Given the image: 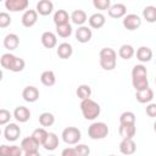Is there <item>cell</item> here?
Wrapping results in <instances>:
<instances>
[{
    "label": "cell",
    "instance_id": "cell-1",
    "mask_svg": "<svg viewBox=\"0 0 156 156\" xmlns=\"http://www.w3.org/2000/svg\"><path fill=\"white\" fill-rule=\"evenodd\" d=\"M100 66L105 71H112L117 63V54L111 48H102L100 50Z\"/></svg>",
    "mask_w": 156,
    "mask_h": 156
},
{
    "label": "cell",
    "instance_id": "cell-2",
    "mask_svg": "<svg viewBox=\"0 0 156 156\" xmlns=\"http://www.w3.org/2000/svg\"><path fill=\"white\" fill-rule=\"evenodd\" d=\"M80 111L85 119L93 121L100 115L101 107L96 101H94L91 99H87V100L80 101Z\"/></svg>",
    "mask_w": 156,
    "mask_h": 156
},
{
    "label": "cell",
    "instance_id": "cell-3",
    "mask_svg": "<svg viewBox=\"0 0 156 156\" xmlns=\"http://www.w3.org/2000/svg\"><path fill=\"white\" fill-rule=\"evenodd\" d=\"M108 134V127L105 122H94L88 128V135L93 140H100Z\"/></svg>",
    "mask_w": 156,
    "mask_h": 156
},
{
    "label": "cell",
    "instance_id": "cell-4",
    "mask_svg": "<svg viewBox=\"0 0 156 156\" xmlns=\"http://www.w3.org/2000/svg\"><path fill=\"white\" fill-rule=\"evenodd\" d=\"M62 140L68 145H77L82 138V133L76 127H67L62 130Z\"/></svg>",
    "mask_w": 156,
    "mask_h": 156
},
{
    "label": "cell",
    "instance_id": "cell-5",
    "mask_svg": "<svg viewBox=\"0 0 156 156\" xmlns=\"http://www.w3.org/2000/svg\"><path fill=\"white\" fill-rule=\"evenodd\" d=\"M122 24L128 30H135L141 26V18L135 13H129L123 17Z\"/></svg>",
    "mask_w": 156,
    "mask_h": 156
},
{
    "label": "cell",
    "instance_id": "cell-6",
    "mask_svg": "<svg viewBox=\"0 0 156 156\" xmlns=\"http://www.w3.org/2000/svg\"><path fill=\"white\" fill-rule=\"evenodd\" d=\"M21 135V128L16 123H9L4 129V136L9 141H16Z\"/></svg>",
    "mask_w": 156,
    "mask_h": 156
},
{
    "label": "cell",
    "instance_id": "cell-7",
    "mask_svg": "<svg viewBox=\"0 0 156 156\" xmlns=\"http://www.w3.org/2000/svg\"><path fill=\"white\" fill-rule=\"evenodd\" d=\"M28 5H29L28 0H6L5 1V7L12 12L23 11L28 7Z\"/></svg>",
    "mask_w": 156,
    "mask_h": 156
},
{
    "label": "cell",
    "instance_id": "cell-8",
    "mask_svg": "<svg viewBox=\"0 0 156 156\" xmlns=\"http://www.w3.org/2000/svg\"><path fill=\"white\" fill-rule=\"evenodd\" d=\"M38 21V12L37 10H27L24 11V13L22 15V18H21V22L24 27L27 28H30L33 27Z\"/></svg>",
    "mask_w": 156,
    "mask_h": 156
},
{
    "label": "cell",
    "instance_id": "cell-9",
    "mask_svg": "<svg viewBox=\"0 0 156 156\" xmlns=\"http://www.w3.org/2000/svg\"><path fill=\"white\" fill-rule=\"evenodd\" d=\"M91 37H93V32H91V29H90L89 27H87V26H80V27H78V29L76 30V39H77L79 43H82V44H85V43L90 41Z\"/></svg>",
    "mask_w": 156,
    "mask_h": 156
},
{
    "label": "cell",
    "instance_id": "cell-10",
    "mask_svg": "<svg viewBox=\"0 0 156 156\" xmlns=\"http://www.w3.org/2000/svg\"><path fill=\"white\" fill-rule=\"evenodd\" d=\"M119 151L121 154L129 156L133 155L136 151V144L133 139H122V141L119 143Z\"/></svg>",
    "mask_w": 156,
    "mask_h": 156
},
{
    "label": "cell",
    "instance_id": "cell-11",
    "mask_svg": "<svg viewBox=\"0 0 156 156\" xmlns=\"http://www.w3.org/2000/svg\"><path fill=\"white\" fill-rule=\"evenodd\" d=\"M126 13H127V7L122 2L113 4L108 9V16L112 17V18H122V17L126 16Z\"/></svg>",
    "mask_w": 156,
    "mask_h": 156
},
{
    "label": "cell",
    "instance_id": "cell-12",
    "mask_svg": "<svg viewBox=\"0 0 156 156\" xmlns=\"http://www.w3.org/2000/svg\"><path fill=\"white\" fill-rule=\"evenodd\" d=\"M22 98L27 102H35L39 99V90L33 85H27L22 91Z\"/></svg>",
    "mask_w": 156,
    "mask_h": 156
},
{
    "label": "cell",
    "instance_id": "cell-13",
    "mask_svg": "<svg viewBox=\"0 0 156 156\" xmlns=\"http://www.w3.org/2000/svg\"><path fill=\"white\" fill-rule=\"evenodd\" d=\"M41 44L46 48V49H52L57 45V38H56V34L50 32V30H46L41 34Z\"/></svg>",
    "mask_w": 156,
    "mask_h": 156
},
{
    "label": "cell",
    "instance_id": "cell-14",
    "mask_svg": "<svg viewBox=\"0 0 156 156\" xmlns=\"http://www.w3.org/2000/svg\"><path fill=\"white\" fill-rule=\"evenodd\" d=\"M13 117L20 123H26L30 117V111L26 106H17L15 108V111H13Z\"/></svg>",
    "mask_w": 156,
    "mask_h": 156
},
{
    "label": "cell",
    "instance_id": "cell-15",
    "mask_svg": "<svg viewBox=\"0 0 156 156\" xmlns=\"http://www.w3.org/2000/svg\"><path fill=\"white\" fill-rule=\"evenodd\" d=\"M118 133L122 139H133L136 133L135 124H119Z\"/></svg>",
    "mask_w": 156,
    "mask_h": 156
},
{
    "label": "cell",
    "instance_id": "cell-16",
    "mask_svg": "<svg viewBox=\"0 0 156 156\" xmlns=\"http://www.w3.org/2000/svg\"><path fill=\"white\" fill-rule=\"evenodd\" d=\"M21 149L24 152H30V151H38L39 149V144L35 141V139L30 135V136H26L22 139L21 141Z\"/></svg>",
    "mask_w": 156,
    "mask_h": 156
},
{
    "label": "cell",
    "instance_id": "cell-17",
    "mask_svg": "<svg viewBox=\"0 0 156 156\" xmlns=\"http://www.w3.org/2000/svg\"><path fill=\"white\" fill-rule=\"evenodd\" d=\"M22 149L17 145H1L0 146V156H22Z\"/></svg>",
    "mask_w": 156,
    "mask_h": 156
},
{
    "label": "cell",
    "instance_id": "cell-18",
    "mask_svg": "<svg viewBox=\"0 0 156 156\" xmlns=\"http://www.w3.org/2000/svg\"><path fill=\"white\" fill-rule=\"evenodd\" d=\"M88 22H89V26L91 28H95V29H99L101 27H104L105 22H106V18L105 16L101 13V12H95L93 13L89 18H88Z\"/></svg>",
    "mask_w": 156,
    "mask_h": 156
},
{
    "label": "cell",
    "instance_id": "cell-19",
    "mask_svg": "<svg viewBox=\"0 0 156 156\" xmlns=\"http://www.w3.org/2000/svg\"><path fill=\"white\" fill-rule=\"evenodd\" d=\"M54 10V4L50 0H40L37 4V12L41 16H48Z\"/></svg>",
    "mask_w": 156,
    "mask_h": 156
},
{
    "label": "cell",
    "instance_id": "cell-20",
    "mask_svg": "<svg viewBox=\"0 0 156 156\" xmlns=\"http://www.w3.org/2000/svg\"><path fill=\"white\" fill-rule=\"evenodd\" d=\"M135 99L140 104H149L154 99V90L151 88H147V89L136 91L135 93Z\"/></svg>",
    "mask_w": 156,
    "mask_h": 156
},
{
    "label": "cell",
    "instance_id": "cell-21",
    "mask_svg": "<svg viewBox=\"0 0 156 156\" xmlns=\"http://www.w3.org/2000/svg\"><path fill=\"white\" fill-rule=\"evenodd\" d=\"M20 45V38L17 34L15 33H9L5 38H4V46L7 50H15L17 49V46Z\"/></svg>",
    "mask_w": 156,
    "mask_h": 156
},
{
    "label": "cell",
    "instance_id": "cell-22",
    "mask_svg": "<svg viewBox=\"0 0 156 156\" xmlns=\"http://www.w3.org/2000/svg\"><path fill=\"white\" fill-rule=\"evenodd\" d=\"M57 56L60 58H69L73 54V48L69 43H61L58 46H57Z\"/></svg>",
    "mask_w": 156,
    "mask_h": 156
},
{
    "label": "cell",
    "instance_id": "cell-23",
    "mask_svg": "<svg viewBox=\"0 0 156 156\" xmlns=\"http://www.w3.org/2000/svg\"><path fill=\"white\" fill-rule=\"evenodd\" d=\"M71 20V16L68 15V12L66 10H57L54 13V23L56 26H62V24H67L68 21Z\"/></svg>",
    "mask_w": 156,
    "mask_h": 156
},
{
    "label": "cell",
    "instance_id": "cell-24",
    "mask_svg": "<svg viewBox=\"0 0 156 156\" xmlns=\"http://www.w3.org/2000/svg\"><path fill=\"white\" fill-rule=\"evenodd\" d=\"M136 58L140 62H149L152 58V50L149 46H140L136 50Z\"/></svg>",
    "mask_w": 156,
    "mask_h": 156
},
{
    "label": "cell",
    "instance_id": "cell-25",
    "mask_svg": "<svg viewBox=\"0 0 156 156\" xmlns=\"http://www.w3.org/2000/svg\"><path fill=\"white\" fill-rule=\"evenodd\" d=\"M71 20H72V22L74 24L80 27V26H83L88 21V17H87L85 11H83V10H74L71 13Z\"/></svg>",
    "mask_w": 156,
    "mask_h": 156
},
{
    "label": "cell",
    "instance_id": "cell-26",
    "mask_svg": "<svg viewBox=\"0 0 156 156\" xmlns=\"http://www.w3.org/2000/svg\"><path fill=\"white\" fill-rule=\"evenodd\" d=\"M45 150H49V151H54L57 146H58V136L55 134V133H49L45 143L41 145Z\"/></svg>",
    "mask_w": 156,
    "mask_h": 156
},
{
    "label": "cell",
    "instance_id": "cell-27",
    "mask_svg": "<svg viewBox=\"0 0 156 156\" xmlns=\"http://www.w3.org/2000/svg\"><path fill=\"white\" fill-rule=\"evenodd\" d=\"M16 57H17V56H15V55H12V54H10V52L2 54V56H1V58H0V63H1L2 68L9 69V71H12L13 63H15V61H16Z\"/></svg>",
    "mask_w": 156,
    "mask_h": 156
},
{
    "label": "cell",
    "instance_id": "cell-28",
    "mask_svg": "<svg viewBox=\"0 0 156 156\" xmlns=\"http://www.w3.org/2000/svg\"><path fill=\"white\" fill-rule=\"evenodd\" d=\"M135 51H134V48L130 45V44H123L119 50H118V55L123 60H130L133 56H134Z\"/></svg>",
    "mask_w": 156,
    "mask_h": 156
},
{
    "label": "cell",
    "instance_id": "cell-29",
    "mask_svg": "<svg viewBox=\"0 0 156 156\" xmlns=\"http://www.w3.org/2000/svg\"><path fill=\"white\" fill-rule=\"evenodd\" d=\"M40 82L45 87H52L56 83V77L52 71H44L40 76Z\"/></svg>",
    "mask_w": 156,
    "mask_h": 156
},
{
    "label": "cell",
    "instance_id": "cell-30",
    "mask_svg": "<svg viewBox=\"0 0 156 156\" xmlns=\"http://www.w3.org/2000/svg\"><path fill=\"white\" fill-rule=\"evenodd\" d=\"M76 94L77 96L83 101V100H87V99H90L91 96V88L88 85V84H80L77 90H76Z\"/></svg>",
    "mask_w": 156,
    "mask_h": 156
},
{
    "label": "cell",
    "instance_id": "cell-31",
    "mask_svg": "<svg viewBox=\"0 0 156 156\" xmlns=\"http://www.w3.org/2000/svg\"><path fill=\"white\" fill-rule=\"evenodd\" d=\"M143 17L149 23L156 22V6L149 5V6L144 7V10H143Z\"/></svg>",
    "mask_w": 156,
    "mask_h": 156
},
{
    "label": "cell",
    "instance_id": "cell-32",
    "mask_svg": "<svg viewBox=\"0 0 156 156\" xmlns=\"http://www.w3.org/2000/svg\"><path fill=\"white\" fill-rule=\"evenodd\" d=\"M48 135H49V133H48L44 128H37V129H34L33 133H32V136L35 139V141H37L39 145H43V144L45 143Z\"/></svg>",
    "mask_w": 156,
    "mask_h": 156
},
{
    "label": "cell",
    "instance_id": "cell-33",
    "mask_svg": "<svg viewBox=\"0 0 156 156\" xmlns=\"http://www.w3.org/2000/svg\"><path fill=\"white\" fill-rule=\"evenodd\" d=\"M39 123L43 127H50L55 123V116L51 112H43L39 116Z\"/></svg>",
    "mask_w": 156,
    "mask_h": 156
},
{
    "label": "cell",
    "instance_id": "cell-34",
    "mask_svg": "<svg viewBox=\"0 0 156 156\" xmlns=\"http://www.w3.org/2000/svg\"><path fill=\"white\" fill-rule=\"evenodd\" d=\"M134 78H147V71L144 65H135L132 69V79Z\"/></svg>",
    "mask_w": 156,
    "mask_h": 156
},
{
    "label": "cell",
    "instance_id": "cell-35",
    "mask_svg": "<svg viewBox=\"0 0 156 156\" xmlns=\"http://www.w3.org/2000/svg\"><path fill=\"white\" fill-rule=\"evenodd\" d=\"M132 84H133V88L135 89V91H140V90L149 88L147 78H134V79H132Z\"/></svg>",
    "mask_w": 156,
    "mask_h": 156
},
{
    "label": "cell",
    "instance_id": "cell-36",
    "mask_svg": "<svg viewBox=\"0 0 156 156\" xmlns=\"http://www.w3.org/2000/svg\"><path fill=\"white\" fill-rule=\"evenodd\" d=\"M56 34L61 38H68L72 34V26L69 23L62 24V26H56Z\"/></svg>",
    "mask_w": 156,
    "mask_h": 156
},
{
    "label": "cell",
    "instance_id": "cell-37",
    "mask_svg": "<svg viewBox=\"0 0 156 156\" xmlns=\"http://www.w3.org/2000/svg\"><path fill=\"white\" fill-rule=\"evenodd\" d=\"M121 124H135V115L132 111H126L119 116Z\"/></svg>",
    "mask_w": 156,
    "mask_h": 156
},
{
    "label": "cell",
    "instance_id": "cell-38",
    "mask_svg": "<svg viewBox=\"0 0 156 156\" xmlns=\"http://www.w3.org/2000/svg\"><path fill=\"white\" fill-rule=\"evenodd\" d=\"M93 5L98 10H108L111 7L110 0H93Z\"/></svg>",
    "mask_w": 156,
    "mask_h": 156
},
{
    "label": "cell",
    "instance_id": "cell-39",
    "mask_svg": "<svg viewBox=\"0 0 156 156\" xmlns=\"http://www.w3.org/2000/svg\"><path fill=\"white\" fill-rule=\"evenodd\" d=\"M74 149L77 151V156H88L90 154V149L85 144H77Z\"/></svg>",
    "mask_w": 156,
    "mask_h": 156
},
{
    "label": "cell",
    "instance_id": "cell-40",
    "mask_svg": "<svg viewBox=\"0 0 156 156\" xmlns=\"http://www.w3.org/2000/svg\"><path fill=\"white\" fill-rule=\"evenodd\" d=\"M11 118V113L10 111H7L6 108H1L0 110V126H5L10 122Z\"/></svg>",
    "mask_w": 156,
    "mask_h": 156
},
{
    "label": "cell",
    "instance_id": "cell-41",
    "mask_svg": "<svg viewBox=\"0 0 156 156\" xmlns=\"http://www.w3.org/2000/svg\"><path fill=\"white\" fill-rule=\"evenodd\" d=\"M11 24V17L7 12H0V27L6 28L7 26Z\"/></svg>",
    "mask_w": 156,
    "mask_h": 156
},
{
    "label": "cell",
    "instance_id": "cell-42",
    "mask_svg": "<svg viewBox=\"0 0 156 156\" xmlns=\"http://www.w3.org/2000/svg\"><path fill=\"white\" fill-rule=\"evenodd\" d=\"M24 66H26V62L23 58L21 57H16V61L13 63V68H12V72H21L24 69Z\"/></svg>",
    "mask_w": 156,
    "mask_h": 156
},
{
    "label": "cell",
    "instance_id": "cell-43",
    "mask_svg": "<svg viewBox=\"0 0 156 156\" xmlns=\"http://www.w3.org/2000/svg\"><path fill=\"white\" fill-rule=\"evenodd\" d=\"M145 111H146V115L149 117H156V104H154V102L149 104L145 107Z\"/></svg>",
    "mask_w": 156,
    "mask_h": 156
},
{
    "label": "cell",
    "instance_id": "cell-44",
    "mask_svg": "<svg viewBox=\"0 0 156 156\" xmlns=\"http://www.w3.org/2000/svg\"><path fill=\"white\" fill-rule=\"evenodd\" d=\"M61 156H77V151L74 147H66L62 150Z\"/></svg>",
    "mask_w": 156,
    "mask_h": 156
},
{
    "label": "cell",
    "instance_id": "cell-45",
    "mask_svg": "<svg viewBox=\"0 0 156 156\" xmlns=\"http://www.w3.org/2000/svg\"><path fill=\"white\" fill-rule=\"evenodd\" d=\"M23 156H40L39 151H30V152H24Z\"/></svg>",
    "mask_w": 156,
    "mask_h": 156
},
{
    "label": "cell",
    "instance_id": "cell-46",
    "mask_svg": "<svg viewBox=\"0 0 156 156\" xmlns=\"http://www.w3.org/2000/svg\"><path fill=\"white\" fill-rule=\"evenodd\" d=\"M154 130H155V133H156V121H155V123H154Z\"/></svg>",
    "mask_w": 156,
    "mask_h": 156
},
{
    "label": "cell",
    "instance_id": "cell-47",
    "mask_svg": "<svg viewBox=\"0 0 156 156\" xmlns=\"http://www.w3.org/2000/svg\"><path fill=\"white\" fill-rule=\"evenodd\" d=\"M108 156H116V155H108Z\"/></svg>",
    "mask_w": 156,
    "mask_h": 156
},
{
    "label": "cell",
    "instance_id": "cell-48",
    "mask_svg": "<svg viewBox=\"0 0 156 156\" xmlns=\"http://www.w3.org/2000/svg\"><path fill=\"white\" fill-rule=\"evenodd\" d=\"M49 156H55V155H49Z\"/></svg>",
    "mask_w": 156,
    "mask_h": 156
},
{
    "label": "cell",
    "instance_id": "cell-49",
    "mask_svg": "<svg viewBox=\"0 0 156 156\" xmlns=\"http://www.w3.org/2000/svg\"><path fill=\"white\" fill-rule=\"evenodd\" d=\"M155 83H156V78H155Z\"/></svg>",
    "mask_w": 156,
    "mask_h": 156
}]
</instances>
